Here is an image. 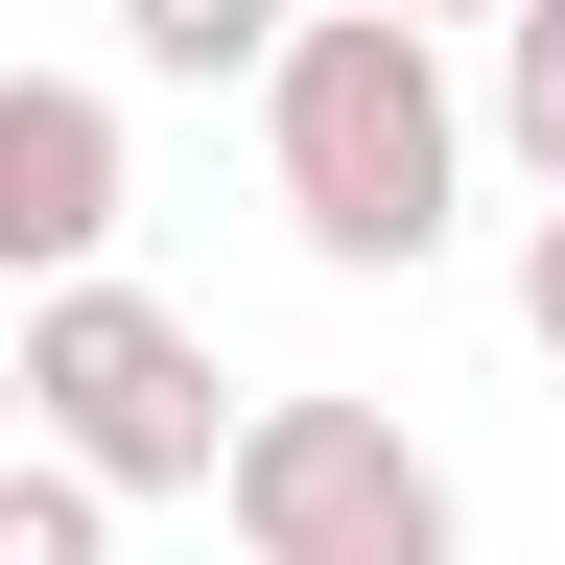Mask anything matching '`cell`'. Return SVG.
I'll use <instances>...</instances> for the list:
<instances>
[{
	"instance_id": "obj_1",
	"label": "cell",
	"mask_w": 565,
	"mask_h": 565,
	"mask_svg": "<svg viewBox=\"0 0 565 565\" xmlns=\"http://www.w3.org/2000/svg\"><path fill=\"white\" fill-rule=\"evenodd\" d=\"M259 166H282V212H307V259H353V282H424V259H448V189H471L448 47H424L401 0L307 24V47L259 71Z\"/></svg>"
},
{
	"instance_id": "obj_2",
	"label": "cell",
	"mask_w": 565,
	"mask_h": 565,
	"mask_svg": "<svg viewBox=\"0 0 565 565\" xmlns=\"http://www.w3.org/2000/svg\"><path fill=\"white\" fill-rule=\"evenodd\" d=\"M236 377H212L189 307H141V282H47L24 307V448L95 471V494H236Z\"/></svg>"
},
{
	"instance_id": "obj_3",
	"label": "cell",
	"mask_w": 565,
	"mask_h": 565,
	"mask_svg": "<svg viewBox=\"0 0 565 565\" xmlns=\"http://www.w3.org/2000/svg\"><path fill=\"white\" fill-rule=\"evenodd\" d=\"M236 542L259 565H471L424 424H377V401H259L236 424Z\"/></svg>"
},
{
	"instance_id": "obj_4",
	"label": "cell",
	"mask_w": 565,
	"mask_h": 565,
	"mask_svg": "<svg viewBox=\"0 0 565 565\" xmlns=\"http://www.w3.org/2000/svg\"><path fill=\"white\" fill-rule=\"evenodd\" d=\"M0 282H118V95L95 71H0Z\"/></svg>"
},
{
	"instance_id": "obj_5",
	"label": "cell",
	"mask_w": 565,
	"mask_h": 565,
	"mask_svg": "<svg viewBox=\"0 0 565 565\" xmlns=\"http://www.w3.org/2000/svg\"><path fill=\"white\" fill-rule=\"evenodd\" d=\"M118 47L212 95V71H282V47H307V0H118Z\"/></svg>"
},
{
	"instance_id": "obj_6",
	"label": "cell",
	"mask_w": 565,
	"mask_h": 565,
	"mask_svg": "<svg viewBox=\"0 0 565 565\" xmlns=\"http://www.w3.org/2000/svg\"><path fill=\"white\" fill-rule=\"evenodd\" d=\"M494 141H519L542 212H565V0H519V24H494Z\"/></svg>"
},
{
	"instance_id": "obj_7",
	"label": "cell",
	"mask_w": 565,
	"mask_h": 565,
	"mask_svg": "<svg viewBox=\"0 0 565 565\" xmlns=\"http://www.w3.org/2000/svg\"><path fill=\"white\" fill-rule=\"evenodd\" d=\"M0 565H118V494L24 448V471H0Z\"/></svg>"
},
{
	"instance_id": "obj_8",
	"label": "cell",
	"mask_w": 565,
	"mask_h": 565,
	"mask_svg": "<svg viewBox=\"0 0 565 565\" xmlns=\"http://www.w3.org/2000/svg\"><path fill=\"white\" fill-rule=\"evenodd\" d=\"M519 330L565 353V212H542V236H519Z\"/></svg>"
},
{
	"instance_id": "obj_9",
	"label": "cell",
	"mask_w": 565,
	"mask_h": 565,
	"mask_svg": "<svg viewBox=\"0 0 565 565\" xmlns=\"http://www.w3.org/2000/svg\"><path fill=\"white\" fill-rule=\"evenodd\" d=\"M0 471H24V330H0Z\"/></svg>"
},
{
	"instance_id": "obj_10",
	"label": "cell",
	"mask_w": 565,
	"mask_h": 565,
	"mask_svg": "<svg viewBox=\"0 0 565 565\" xmlns=\"http://www.w3.org/2000/svg\"><path fill=\"white\" fill-rule=\"evenodd\" d=\"M401 24H519V0H401Z\"/></svg>"
},
{
	"instance_id": "obj_11",
	"label": "cell",
	"mask_w": 565,
	"mask_h": 565,
	"mask_svg": "<svg viewBox=\"0 0 565 565\" xmlns=\"http://www.w3.org/2000/svg\"><path fill=\"white\" fill-rule=\"evenodd\" d=\"M0 24H24V0H0Z\"/></svg>"
}]
</instances>
